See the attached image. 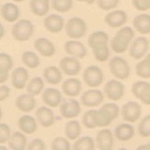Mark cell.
Listing matches in <instances>:
<instances>
[{
  "label": "cell",
  "mask_w": 150,
  "mask_h": 150,
  "mask_svg": "<svg viewBox=\"0 0 150 150\" xmlns=\"http://www.w3.org/2000/svg\"><path fill=\"white\" fill-rule=\"evenodd\" d=\"M134 38V30L129 26L121 27L111 40V48L116 54H122L128 50Z\"/></svg>",
  "instance_id": "obj_1"
},
{
  "label": "cell",
  "mask_w": 150,
  "mask_h": 150,
  "mask_svg": "<svg viewBox=\"0 0 150 150\" xmlns=\"http://www.w3.org/2000/svg\"><path fill=\"white\" fill-rule=\"evenodd\" d=\"M34 33V25L32 22L26 19H22L18 21L15 25H13L11 34L12 37L17 41H26L32 37Z\"/></svg>",
  "instance_id": "obj_2"
},
{
  "label": "cell",
  "mask_w": 150,
  "mask_h": 150,
  "mask_svg": "<svg viewBox=\"0 0 150 150\" xmlns=\"http://www.w3.org/2000/svg\"><path fill=\"white\" fill-rule=\"evenodd\" d=\"M109 67L111 73L114 75L116 79L119 80H126L129 77L130 74V68L127 60L120 56H115L112 58Z\"/></svg>",
  "instance_id": "obj_3"
},
{
  "label": "cell",
  "mask_w": 150,
  "mask_h": 150,
  "mask_svg": "<svg viewBox=\"0 0 150 150\" xmlns=\"http://www.w3.org/2000/svg\"><path fill=\"white\" fill-rule=\"evenodd\" d=\"M66 33L71 39H81L86 33V23L82 18L72 17L66 23Z\"/></svg>",
  "instance_id": "obj_4"
},
{
  "label": "cell",
  "mask_w": 150,
  "mask_h": 150,
  "mask_svg": "<svg viewBox=\"0 0 150 150\" xmlns=\"http://www.w3.org/2000/svg\"><path fill=\"white\" fill-rule=\"evenodd\" d=\"M103 72L100 68L98 66H89L83 73V82L86 86L90 87H98L100 86L103 82Z\"/></svg>",
  "instance_id": "obj_5"
},
{
  "label": "cell",
  "mask_w": 150,
  "mask_h": 150,
  "mask_svg": "<svg viewBox=\"0 0 150 150\" xmlns=\"http://www.w3.org/2000/svg\"><path fill=\"white\" fill-rule=\"evenodd\" d=\"M105 96L111 100L117 101L121 100L124 96L125 87L124 84L118 80H110L107 82L104 87Z\"/></svg>",
  "instance_id": "obj_6"
},
{
  "label": "cell",
  "mask_w": 150,
  "mask_h": 150,
  "mask_svg": "<svg viewBox=\"0 0 150 150\" xmlns=\"http://www.w3.org/2000/svg\"><path fill=\"white\" fill-rule=\"evenodd\" d=\"M149 47L148 40L145 37H138L132 41L129 47V55L133 59L139 60L146 54Z\"/></svg>",
  "instance_id": "obj_7"
},
{
  "label": "cell",
  "mask_w": 150,
  "mask_h": 150,
  "mask_svg": "<svg viewBox=\"0 0 150 150\" xmlns=\"http://www.w3.org/2000/svg\"><path fill=\"white\" fill-rule=\"evenodd\" d=\"M131 92L135 98L144 105H150V83L145 81H138L133 83Z\"/></svg>",
  "instance_id": "obj_8"
},
{
  "label": "cell",
  "mask_w": 150,
  "mask_h": 150,
  "mask_svg": "<svg viewBox=\"0 0 150 150\" xmlns=\"http://www.w3.org/2000/svg\"><path fill=\"white\" fill-rule=\"evenodd\" d=\"M141 114H142V108L138 102L129 101L125 103L122 108V116L128 123H134L139 120Z\"/></svg>",
  "instance_id": "obj_9"
},
{
  "label": "cell",
  "mask_w": 150,
  "mask_h": 150,
  "mask_svg": "<svg viewBox=\"0 0 150 150\" xmlns=\"http://www.w3.org/2000/svg\"><path fill=\"white\" fill-rule=\"evenodd\" d=\"M60 112L63 117L67 119H72L78 116L81 112L80 103L74 98H68L60 105Z\"/></svg>",
  "instance_id": "obj_10"
},
{
  "label": "cell",
  "mask_w": 150,
  "mask_h": 150,
  "mask_svg": "<svg viewBox=\"0 0 150 150\" xmlns=\"http://www.w3.org/2000/svg\"><path fill=\"white\" fill-rule=\"evenodd\" d=\"M104 100V95L100 90L90 89L84 92L81 97V103L86 107H96Z\"/></svg>",
  "instance_id": "obj_11"
},
{
  "label": "cell",
  "mask_w": 150,
  "mask_h": 150,
  "mask_svg": "<svg viewBox=\"0 0 150 150\" xmlns=\"http://www.w3.org/2000/svg\"><path fill=\"white\" fill-rule=\"evenodd\" d=\"M59 66L61 70L69 76H75L81 70V64H80L78 58L72 57V56L63 57L60 60Z\"/></svg>",
  "instance_id": "obj_12"
},
{
  "label": "cell",
  "mask_w": 150,
  "mask_h": 150,
  "mask_svg": "<svg viewBox=\"0 0 150 150\" xmlns=\"http://www.w3.org/2000/svg\"><path fill=\"white\" fill-rule=\"evenodd\" d=\"M96 143L98 150H112L114 147V135L108 129L100 130L97 134Z\"/></svg>",
  "instance_id": "obj_13"
},
{
  "label": "cell",
  "mask_w": 150,
  "mask_h": 150,
  "mask_svg": "<svg viewBox=\"0 0 150 150\" xmlns=\"http://www.w3.org/2000/svg\"><path fill=\"white\" fill-rule=\"evenodd\" d=\"M62 98V94L56 88H47L42 93V100L46 106L50 108H55L61 105Z\"/></svg>",
  "instance_id": "obj_14"
},
{
  "label": "cell",
  "mask_w": 150,
  "mask_h": 150,
  "mask_svg": "<svg viewBox=\"0 0 150 150\" xmlns=\"http://www.w3.org/2000/svg\"><path fill=\"white\" fill-rule=\"evenodd\" d=\"M65 52L69 55L75 58H83L86 57L87 51L83 43L77 40H69L65 43Z\"/></svg>",
  "instance_id": "obj_15"
},
{
  "label": "cell",
  "mask_w": 150,
  "mask_h": 150,
  "mask_svg": "<svg viewBox=\"0 0 150 150\" xmlns=\"http://www.w3.org/2000/svg\"><path fill=\"white\" fill-rule=\"evenodd\" d=\"M38 122L44 128H49L54 123V115L48 106H40L36 111Z\"/></svg>",
  "instance_id": "obj_16"
},
{
  "label": "cell",
  "mask_w": 150,
  "mask_h": 150,
  "mask_svg": "<svg viewBox=\"0 0 150 150\" xmlns=\"http://www.w3.org/2000/svg\"><path fill=\"white\" fill-rule=\"evenodd\" d=\"M127 13L121 9H116V11H110L105 16V23L110 27H120L123 26L127 22Z\"/></svg>",
  "instance_id": "obj_17"
},
{
  "label": "cell",
  "mask_w": 150,
  "mask_h": 150,
  "mask_svg": "<svg viewBox=\"0 0 150 150\" xmlns=\"http://www.w3.org/2000/svg\"><path fill=\"white\" fill-rule=\"evenodd\" d=\"M35 49L45 57H51L55 53V47L54 43L45 38H39L35 40Z\"/></svg>",
  "instance_id": "obj_18"
},
{
  "label": "cell",
  "mask_w": 150,
  "mask_h": 150,
  "mask_svg": "<svg viewBox=\"0 0 150 150\" xmlns=\"http://www.w3.org/2000/svg\"><path fill=\"white\" fill-rule=\"evenodd\" d=\"M64 19L58 14H50L43 20V25L48 31L52 33H59L64 27Z\"/></svg>",
  "instance_id": "obj_19"
},
{
  "label": "cell",
  "mask_w": 150,
  "mask_h": 150,
  "mask_svg": "<svg viewBox=\"0 0 150 150\" xmlns=\"http://www.w3.org/2000/svg\"><path fill=\"white\" fill-rule=\"evenodd\" d=\"M29 78L28 71L23 67H18L11 73V83L16 89H23Z\"/></svg>",
  "instance_id": "obj_20"
},
{
  "label": "cell",
  "mask_w": 150,
  "mask_h": 150,
  "mask_svg": "<svg viewBox=\"0 0 150 150\" xmlns=\"http://www.w3.org/2000/svg\"><path fill=\"white\" fill-rule=\"evenodd\" d=\"M1 16L3 19H5L8 23H13L18 20L19 16H20V9L16 4L8 2L5 3L1 6Z\"/></svg>",
  "instance_id": "obj_21"
},
{
  "label": "cell",
  "mask_w": 150,
  "mask_h": 150,
  "mask_svg": "<svg viewBox=\"0 0 150 150\" xmlns=\"http://www.w3.org/2000/svg\"><path fill=\"white\" fill-rule=\"evenodd\" d=\"M62 90L64 94H66L68 97H77L82 90V83L80 82V80L76 78L67 79L62 83Z\"/></svg>",
  "instance_id": "obj_22"
},
{
  "label": "cell",
  "mask_w": 150,
  "mask_h": 150,
  "mask_svg": "<svg viewBox=\"0 0 150 150\" xmlns=\"http://www.w3.org/2000/svg\"><path fill=\"white\" fill-rule=\"evenodd\" d=\"M108 41H109V36H108L107 33L103 31H95L89 36L87 43L92 50H95L100 48V47L106 46Z\"/></svg>",
  "instance_id": "obj_23"
},
{
  "label": "cell",
  "mask_w": 150,
  "mask_h": 150,
  "mask_svg": "<svg viewBox=\"0 0 150 150\" xmlns=\"http://www.w3.org/2000/svg\"><path fill=\"white\" fill-rule=\"evenodd\" d=\"M16 106L19 110L23 112H29L35 109L36 100L34 96L30 95V94H23L17 98Z\"/></svg>",
  "instance_id": "obj_24"
},
{
  "label": "cell",
  "mask_w": 150,
  "mask_h": 150,
  "mask_svg": "<svg viewBox=\"0 0 150 150\" xmlns=\"http://www.w3.org/2000/svg\"><path fill=\"white\" fill-rule=\"evenodd\" d=\"M18 127L22 130V132L25 134H33L36 132L38 129L36 119L29 115H25L19 118Z\"/></svg>",
  "instance_id": "obj_25"
},
{
  "label": "cell",
  "mask_w": 150,
  "mask_h": 150,
  "mask_svg": "<svg viewBox=\"0 0 150 150\" xmlns=\"http://www.w3.org/2000/svg\"><path fill=\"white\" fill-rule=\"evenodd\" d=\"M133 27L140 34L146 35L150 33V15L142 13L137 15L133 20Z\"/></svg>",
  "instance_id": "obj_26"
},
{
  "label": "cell",
  "mask_w": 150,
  "mask_h": 150,
  "mask_svg": "<svg viewBox=\"0 0 150 150\" xmlns=\"http://www.w3.org/2000/svg\"><path fill=\"white\" fill-rule=\"evenodd\" d=\"M13 60L9 54L6 53L0 54V83H3L6 82L8 77L9 70L12 69Z\"/></svg>",
  "instance_id": "obj_27"
},
{
  "label": "cell",
  "mask_w": 150,
  "mask_h": 150,
  "mask_svg": "<svg viewBox=\"0 0 150 150\" xmlns=\"http://www.w3.org/2000/svg\"><path fill=\"white\" fill-rule=\"evenodd\" d=\"M29 8L35 15L42 17L49 11L50 1L49 0H30Z\"/></svg>",
  "instance_id": "obj_28"
},
{
  "label": "cell",
  "mask_w": 150,
  "mask_h": 150,
  "mask_svg": "<svg viewBox=\"0 0 150 150\" xmlns=\"http://www.w3.org/2000/svg\"><path fill=\"white\" fill-rule=\"evenodd\" d=\"M45 81L51 84H58L62 80V72L55 66H49L43 70Z\"/></svg>",
  "instance_id": "obj_29"
},
{
  "label": "cell",
  "mask_w": 150,
  "mask_h": 150,
  "mask_svg": "<svg viewBox=\"0 0 150 150\" xmlns=\"http://www.w3.org/2000/svg\"><path fill=\"white\" fill-rule=\"evenodd\" d=\"M115 135L119 141L126 142V141H129L131 138H133L134 128L130 124H120L116 127Z\"/></svg>",
  "instance_id": "obj_30"
},
{
  "label": "cell",
  "mask_w": 150,
  "mask_h": 150,
  "mask_svg": "<svg viewBox=\"0 0 150 150\" xmlns=\"http://www.w3.org/2000/svg\"><path fill=\"white\" fill-rule=\"evenodd\" d=\"M27 144V140L23 132L16 131L14 132L11 139L8 140V145L11 150H25Z\"/></svg>",
  "instance_id": "obj_31"
},
{
  "label": "cell",
  "mask_w": 150,
  "mask_h": 150,
  "mask_svg": "<svg viewBox=\"0 0 150 150\" xmlns=\"http://www.w3.org/2000/svg\"><path fill=\"white\" fill-rule=\"evenodd\" d=\"M82 128L77 120H70L65 125V135L69 140H77L81 135Z\"/></svg>",
  "instance_id": "obj_32"
},
{
  "label": "cell",
  "mask_w": 150,
  "mask_h": 150,
  "mask_svg": "<svg viewBox=\"0 0 150 150\" xmlns=\"http://www.w3.org/2000/svg\"><path fill=\"white\" fill-rule=\"evenodd\" d=\"M114 121V118L111 114L107 110L103 109L101 107L100 110H96V125L98 128H104L108 127L112 122Z\"/></svg>",
  "instance_id": "obj_33"
},
{
  "label": "cell",
  "mask_w": 150,
  "mask_h": 150,
  "mask_svg": "<svg viewBox=\"0 0 150 150\" xmlns=\"http://www.w3.org/2000/svg\"><path fill=\"white\" fill-rule=\"evenodd\" d=\"M44 88V81L40 77H35L27 83L26 91L32 96H37L42 92Z\"/></svg>",
  "instance_id": "obj_34"
},
{
  "label": "cell",
  "mask_w": 150,
  "mask_h": 150,
  "mask_svg": "<svg viewBox=\"0 0 150 150\" xmlns=\"http://www.w3.org/2000/svg\"><path fill=\"white\" fill-rule=\"evenodd\" d=\"M73 150H94L95 143L94 140L89 136H83L77 139L72 146Z\"/></svg>",
  "instance_id": "obj_35"
},
{
  "label": "cell",
  "mask_w": 150,
  "mask_h": 150,
  "mask_svg": "<svg viewBox=\"0 0 150 150\" xmlns=\"http://www.w3.org/2000/svg\"><path fill=\"white\" fill-rule=\"evenodd\" d=\"M22 62L29 69H36L40 66V58L34 52L25 51L22 54Z\"/></svg>",
  "instance_id": "obj_36"
},
{
  "label": "cell",
  "mask_w": 150,
  "mask_h": 150,
  "mask_svg": "<svg viewBox=\"0 0 150 150\" xmlns=\"http://www.w3.org/2000/svg\"><path fill=\"white\" fill-rule=\"evenodd\" d=\"M135 71L139 77L143 79H149L150 78V63L145 58L141 60L140 62H138L137 65H136Z\"/></svg>",
  "instance_id": "obj_37"
},
{
  "label": "cell",
  "mask_w": 150,
  "mask_h": 150,
  "mask_svg": "<svg viewBox=\"0 0 150 150\" xmlns=\"http://www.w3.org/2000/svg\"><path fill=\"white\" fill-rule=\"evenodd\" d=\"M72 6V0H52V7L58 12H67Z\"/></svg>",
  "instance_id": "obj_38"
},
{
  "label": "cell",
  "mask_w": 150,
  "mask_h": 150,
  "mask_svg": "<svg viewBox=\"0 0 150 150\" xmlns=\"http://www.w3.org/2000/svg\"><path fill=\"white\" fill-rule=\"evenodd\" d=\"M83 125L87 129H95L96 125V110L86 111L83 115Z\"/></svg>",
  "instance_id": "obj_39"
},
{
  "label": "cell",
  "mask_w": 150,
  "mask_h": 150,
  "mask_svg": "<svg viewBox=\"0 0 150 150\" xmlns=\"http://www.w3.org/2000/svg\"><path fill=\"white\" fill-rule=\"evenodd\" d=\"M138 132L144 138H146L150 136V115H145L140 121L138 126Z\"/></svg>",
  "instance_id": "obj_40"
},
{
  "label": "cell",
  "mask_w": 150,
  "mask_h": 150,
  "mask_svg": "<svg viewBox=\"0 0 150 150\" xmlns=\"http://www.w3.org/2000/svg\"><path fill=\"white\" fill-rule=\"evenodd\" d=\"M51 148L52 150H70V144L64 137H56L52 141Z\"/></svg>",
  "instance_id": "obj_41"
},
{
  "label": "cell",
  "mask_w": 150,
  "mask_h": 150,
  "mask_svg": "<svg viewBox=\"0 0 150 150\" xmlns=\"http://www.w3.org/2000/svg\"><path fill=\"white\" fill-rule=\"evenodd\" d=\"M92 51H93L94 57L96 58V60L100 61V62H104V61H106L110 56V50L108 45L100 47V48H98L95 50H92Z\"/></svg>",
  "instance_id": "obj_42"
},
{
  "label": "cell",
  "mask_w": 150,
  "mask_h": 150,
  "mask_svg": "<svg viewBox=\"0 0 150 150\" xmlns=\"http://www.w3.org/2000/svg\"><path fill=\"white\" fill-rule=\"evenodd\" d=\"M11 128L9 126L1 123L0 124V144H3L6 142H8V140L11 137Z\"/></svg>",
  "instance_id": "obj_43"
},
{
  "label": "cell",
  "mask_w": 150,
  "mask_h": 150,
  "mask_svg": "<svg viewBox=\"0 0 150 150\" xmlns=\"http://www.w3.org/2000/svg\"><path fill=\"white\" fill-rule=\"evenodd\" d=\"M119 0H97L98 6L103 11H112L117 7Z\"/></svg>",
  "instance_id": "obj_44"
},
{
  "label": "cell",
  "mask_w": 150,
  "mask_h": 150,
  "mask_svg": "<svg viewBox=\"0 0 150 150\" xmlns=\"http://www.w3.org/2000/svg\"><path fill=\"white\" fill-rule=\"evenodd\" d=\"M132 4L139 11H146L150 9V0H132Z\"/></svg>",
  "instance_id": "obj_45"
},
{
  "label": "cell",
  "mask_w": 150,
  "mask_h": 150,
  "mask_svg": "<svg viewBox=\"0 0 150 150\" xmlns=\"http://www.w3.org/2000/svg\"><path fill=\"white\" fill-rule=\"evenodd\" d=\"M26 150H46L45 144L41 139H34L27 145Z\"/></svg>",
  "instance_id": "obj_46"
},
{
  "label": "cell",
  "mask_w": 150,
  "mask_h": 150,
  "mask_svg": "<svg viewBox=\"0 0 150 150\" xmlns=\"http://www.w3.org/2000/svg\"><path fill=\"white\" fill-rule=\"evenodd\" d=\"M102 108L110 112L114 120L119 115V107L115 103H105L104 105H102Z\"/></svg>",
  "instance_id": "obj_47"
},
{
  "label": "cell",
  "mask_w": 150,
  "mask_h": 150,
  "mask_svg": "<svg viewBox=\"0 0 150 150\" xmlns=\"http://www.w3.org/2000/svg\"><path fill=\"white\" fill-rule=\"evenodd\" d=\"M11 94V89L7 86H0V101H3L8 98Z\"/></svg>",
  "instance_id": "obj_48"
},
{
  "label": "cell",
  "mask_w": 150,
  "mask_h": 150,
  "mask_svg": "<svg viewBox=\"0 0 150 150\" xmlns=\"http://www.w3.org/2000/svg\"><path fill=\"white\" fill-rule=\"evenodd\" d=\"M136 150H150L149 146L146 144H142V145H140V146H138L137 148H136Z\"/></svg>",
  "instance_id": "obj_49"
},
{
  "label": "cell",
  "mask_w": 150,
  "mask_h": 150,
  "mask_svg": "<svg viewBox=\"0 0 150 150\" xmlns=\"http://www.w3.org/2000/svg\"><path fill=\"white\" fill-rule=\"evenodd\" d=\"M77 1H80V2H84V3H86V4L91 5V4H93L94 2H95L96 0H77Z\"/></svg>",
  "instance_id": "obj_50"
},
{
  "label": "cell",
  "mask_w": 150,
  "mask_h": 150,
  "mask_svg": "<svg viewBox=\"0 0 150 150\" xmlns=\"http://www.w3.org/2000/svg\"><path fill=\"white\" fill-rule=\"evenodd\" d=\"M145 59H146V60L148 61V62L150 63V54H148L146 56H145Z\"/></svg>",
  "instance_id": "obj_51"
},
{
  "label": "cell",
  "mask_w": 150,
  "mask_h": 150,
  "mask_svg": "<svg viewBox=\"0 0 150 150\" xmlns=\"http://www.w3.org/2000/svg\"><path fill=\"white\" fill-rule=\"evenodd\" d=\"M0 150H8V148L6 146H4V145H1L0 146Z\"/></svg>",
  "instance_id": "obj_52"
},
{
  "label": "cell",
  "mask_w": 150,
  "mask_h": 150,
  "mask_svg": "<svg viewBox=\"0 0 150 150\" xmlns=\"http://www.w3.org/2000/svg\"><path fill=\"white\" fill-rule=\"evenodd\" d=\"M13 1H15V2H23V1H25V0H13Z\"/></svg>",
  "instance_id": "obj_53"
},
{
  "label": "cell",
  "mask_w": 150,
  "mask_h": 150,
  "mask_svg": "<svg viewBox=\"0 0 150 150\" xmlns=\"http://www.w3.org/2000/svg\"><path fill=\"white\" fill-rule=\"evenodd\" d=\"M117 150H127L126 148H119V149H117Z\"/></svg>",
  "instance_id": "obj_54"
},
{
  "label": "cell",
  "mask_w": 150,
  "mask_h": 150,
  "mask_svg": "<svg viewBox=\"0 0 150 150\" xmlns=\"http://www.w3.org/2000/svg\"><path fill=\"white\" fill-rule=\"evenodd\" d=\"M147 145H148V146H149V148H150V143H148V144H147Z\"/></svg>",
  "instance_id": "obj_55"
}]
</instances>
